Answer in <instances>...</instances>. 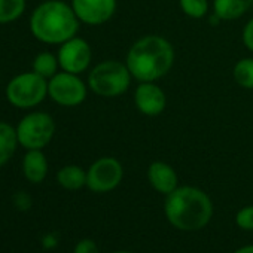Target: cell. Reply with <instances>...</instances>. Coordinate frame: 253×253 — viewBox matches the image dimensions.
<instances>
[{
	"instance_id": "15",
	"label": "cell",
	"mask_w": 253,
	"mask_h": 253,
	"mask_svg": "<svg viewBox=\"0 0 253 253\" xmlns=\"http://www.w3.org/2000/svg\"><path fill=\"white\" fill-rule=\"evenodd\" d=\"M18 146L17 128L5 121H0V169L12 160Z\"/></svg>"
},
{
	"instance_id": "25",
	"label": "cell",
	"mask_w": 253,
	"mask_h": 253,
	"mask_svg": "<svg viewBox=\"0 0 253 253\" xmlns=\"http://www.w3.org/2000/svg\"><path fill=\"white\" fill-rule=\"evenodd\" d=\"M57 244H58V238H57V235L52 234V232L46 234V235L42 238V246H43L45 249H54V247H57Z\"/></svg>"
},
{
	"instance_id": "6",
	"label": "cell",
	"mask_w": 253,
	"mask_h": 253,
	"mask_svg": "<svg viewBox=\"0 0 253 253\" xmlns=\"http://www.w3.org/2000/svg\"><path fill=\"white\" fill-rule=\"evenodd\" d=\"M18 143L26 151L45 149L55 136V121L46 112H30L18 122Z\"/></svg>"
},
{
	"instance_id": "13",
	"label": "cell",
	"mask_w": 253,
	"mask_h": 253,
	"mask_svg": "<svg viewBox=\"0 0 253 253\" xmlns=\"http://www.w3.org/2000/svg\"><path fill=\"white\" fill-rule=\"evenodd\" d=\"M49 171V164L46 155L42 149L27 151L23 158V174L30 183H42Z\"/></svg>"
},
{
	"instance_id": "5",
	"label": "cell",
	"mask_w": 253,
	"mask_h": 253,
	"mask_svg": "<svg viewBox=\"0 0 253 253\" xmlns=\"http://www.w3.org/2000/svg\"><path fill=\"white\" fill-rule=\"evenodd\" d=\"M6 100L17 109H33L48 97V79L36 72L14 76L6 85Z\"/></svg>"
},
{
	"instance_id": "27",
	"label": "cell",
	"mask_w": 253,
	"mask_h": 253,
	"mask_svg": "<svg viewBox=\"0 0 253 253\" xmlns=\"http://www.w3.org/2000/svg\"><path fill=\"white\" fill-rule=\"evenodd\" d=\"M113 253H131V252H124V250H121V252H113Z\"/></svg>"
},
{
	"instance_id": "9",
	"label": "cell",
	"mask_w": 253,
	"mask_h": 253,
	"mask_svg": "<svg viewBox=\"0 0 253 253\" xmlns=\"http://www.w3.org/2000/svg\"><path fill=\"white\" fill-rule=\"evenodd\" d=\"M57 58L60 63V69L63 72L81 75L86 72L91 64L92 51H91L89 43L85 39L75 36L60 45Z\"/></svg>"
},
{
	"instance_id": "10",
	"label": "cell",
	"mask_w": 253,
	"mask_h": 253,
	"mask_svg": "<svg viewBox=\"0 0 253 253\" xmlns=\"http://www.w3.org/2000/svg\"><path fill=\"white\" fill-rule=\"evenodd\" d=\"M78 20L86 26H101L116 12L118 0H72Z\"/></svg>"
},
{
	"instance_id": "16",
	"label": "cell",
	"mask_w": 253,
	"mask_h": 253,
	"mask_svg": "<svg viewBox=\"0 0 253 253\" xmlns=\"http://www.w3.org/2000/svg\"><path fill=\"white\" fill-rule=\"evenodd\" d=\"M57 182L67 191H79L86 186V171L75 164L64 166L57 173Z\"/></svg>"
},
{
	"instance_id": "22",
	"label": "cell",
	"mask_w": 253,
	"mask_h": 253,
	"mask_svg": "<svg viewBox=\"0 0 253 253\" xmlns=\"http://www.w3.org/2000/svg\"><path fill=\"white\" fill-rule=\"evenodd\" d=\"M12 203H14V206H15L17 210H20V211H27V210L32 207L33 200H32L30 194H27L26 191H20V192H17V194L12 197Z\"/></svg>"
},
{
	"instance_id": "26",
	"label": "cell",
	"mask_w": 253,
	"mask_h": 253,
	"mask_svg": "<svg viewBox=\"0 0 253 253\" xmlns=\"http://www.w3.org/2000/svg\"><path fill=\"white\" fill-rule=\"evenodd\" d=\"M235 253H253V246L252 244L250 246H243V247L237 249Z\"/></svg>"
},
{
	"instance_id": "7",
	"label": "cell",
	"mask_w": 253,
	"mask_h": 253,
	"mask_svg": "<svg viewBox=\"0 0 253 253\" xmlns=\"http://www.w3.org/2000/svg\"><path fill=\"white\" fill-rule=\"evenodd\" d=\"M88 84H85L79 75L69 72H58L48 81V97L64 107H76L86 100Z\"/></svg>"
},
{
	"instance_id": "14",
	"label": "cell",
	"mask_w": 253,
	"mask_h": 253,
	"mask_svg": "<svg viewBox=\"0 0 253 253\" xmlns=\"http://www.w3.org/2000/svg\"><path fill=\"white\" fill-rule=\"evenodd\" d=\"M253 6V0H213V14L220 21L241 18Z\"/></svg>"
},
{
	"instance_id": "12",
	"label": "cell",
	"mask_w": 253,
	"mask_h": 253,
	"mask_svg": "<svg viewBox=\"0 0 253 253\" xmlns=\"http://www.w3.org/2000/svg\"><path fill=\"white\" fill-rule=\"evenodd\" d=\"M148 179L151 186L163 195H169L176 188H179V177L176 170L164 161H154L149 166Z\"/></svg>"
},
{
	"instance_id": "23",
	"label": "cell",
	"mask_w": 253,
	"mask_h": 253,
	"mask_svg": "<svg viewBox=\"0 0 253 253\" xmlns=\"http://www.w3.org/2000/svg\"><path fill=\"white\" fill-rule=\"evenodd\" d=\"M73 253H100V250H98L95 241H92L89 238H84L75 246Z\"/></svg>"
},
{
	"instance_id": "2",
	"label": "cell",
	"mask_w": 253,
	"mask_h": 253,
	"mask_svg": "<svg viewBox=\"0 0 253 253\" xmlns=\"http://www.w3.org/2000/svg\"><path fill=\"white\" fill-rule=\"evenodd\" d=\"M79 24L72 5L63 0H45L30 17L32 35L46 45H61L78 36Z\"/></svg>"
},
{
	"instance_id": "20",
	"label": "cell",
	"mask_w": 253,
	"mask_h": 253,
	"mask_svg": "<svg viewBox=\"0 0 253 253\" xmlns=\"http://www.w3.org/2000/svg\"><path fill=\"white\" fill-rule=\"evenodd\" d=\"M179 6L192 20H203L209 14V0H179Z\"/></svg>"
},
{
	"instance_id": "4",
	"label": "cell",
	"mask_w": 253,
	"mask_h": 253,
	"mask_svg": "<svg viewBox=\"0 0 253 253\" xmlns=\"http://www.w3.org/2000/svg\"><path fill=\"white\" fill-rule=\"evenodd\" d=\"M133 76L125 63L104 60L95 64L88 73V88L103 98H115L130 89Z\"/></svg>"
},
{
	"instance_id": "17",
	"label": "cell",
	"mask_w": 253,
	"mask_h": 253,
	"mask_svg": "<svg viewBox=\"0 0 253 253\" xmlns=\"http://www.w3.org/2000/svg\"><path fill=\"white\" fill-rule=\"evenodd\" d=\"M58 67H60V63H58L57 55L49 51L39 52L33 60V72H36L38 75H41L42 78L48 81L58 73Z\"/></svg>"
},
{
	"instance_id": "19",
	"label": "cell",
	"mask_w": 253,
	"mask_h": 253,
	"mask_svg": "<svg viewBox=\"0 0 253 253\" xmlns=\"http://www.w3.org/2000/svg\"><path fill=\"white\" fill-rule=\"evenodd\" d=\"M26 0H0V26L17 21L26 12Z\"/></svg>"
},
{
	"instance_id": "1",
	"label": "cell",
	"mask_w": 253,
	"mask_h": 253,
	"mask_svg": "<svg viewBox=\"0 0 253 253\" xmlns=\"http://www.w3.org/2000/svg\"><path fill=\"white\" fill-rule=\"evenodd\" d=\"M174 58V48L169 39L160 35H146L130 46L125 64L137 82H157L169 75Z\"/></svg>"
},
{
	"instance_id": "11",
	"label": "cell",
	"mask_w": 253,
	"mask_h": 253,
	"mask_svg": "<svg viewBox=\"0 0 253 253\" xmlns=\"http://www.w3.org/2000/svg\"><path fill=\"white\" fill-rule=\"evenodd\" d=\"M134 104L145 116H158L167 107V95L157 82H139L134 89Z\"/></svg>"
},
{
	"instance_id": "8",
	"label": "cell",
	"mask_w": 253,
	"mask_h": 253,
	"mask_svg": "<svg viewBox=\"0 0 253 253\" xmlns=\"http://www.w3.org/2000/svg\"><path fill=\"white\" fill-rule=\"evenodd\" d=\"M124 177L122 164L113 157H101L86 170V186L92 192L104 194L116 189Z\"/></svg>"
},
{
	"instance_id": "24",
	"label": "cell",
	"mask_w": 253,
	"mask_h": 253,
	"mask_svg": "<svg viewBox=\"0 0 253 253\" xmlns=\"http://www.w3.org/2000/svg\"><path fill=\"white\" fill-rule=\"evenodd\" d=\"M241 39H243L244 46L250 52H253V17L246 23V26L243 29V33H241Z\"/></svg>"
},
{
	"instance_id": "18",
	"label": "cell",
	"mask_w": 253,
	"mask_h": 253,
	"mask_svg": "<svg viewBox=\"0 0 253 253\" xmlns=\"http://www.w3.org/2000/svg\"><path fill=\"white\" fill-rule=\"evenodd\" d=\"M235 84L244 89H253V58L246 57L235 63L232 69Z\"/></svg>"
},
{
	"instance_id": "3",
	"label": "cell",
	"mask_w": 253,
	"mask_h": 253,
	"mask_svg": "<svg viewBox=\"0 0 253 253\" xmlns=\"http://www.w3.org/2000/svg\"><path fill=\"white\" fill-rule=\"evenodd\" d=\"M164 213L169 222L180 231H198L213 216L210 197L195 186H179L166 195Z\"/></svg>"
},
{
	"instance_id": "21",
	"label": "cell",
	"mask_w": 253,
	"mask_h": 253,
	"mask_svg": "<svg viewBox=\"0 0 253 253\" xmlns=\"http://www.w3.org/2000/svg\"><path fill=\"white\" fill-rule=\"evenodd\" d=\"M235 222L241 229L246 231H253V206H246L243 207L237 216H235Z\"/></svg>"
}]
</instances>
